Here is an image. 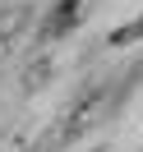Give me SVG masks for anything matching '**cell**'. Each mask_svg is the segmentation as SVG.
Segmentation results:
<instances>
[{
    "instance_id": "6da1fadb",
    "label": "cell",
    "mask_w": 143,
    "mask_h": 152,
    "mask_svg": "<svg viewBox=\"0 0 143 152\" xmlns=\"http://www.w3.org/2000/svg\"><path fill=\"white\" fill-rule=\"evenodd\" d=\"M83 10H88V0H56V10H51V19H46V37L69 32L78 19H83Z\"/></svg>"
},
{
    "instance_id": "7a4b0ae2",
    "label": "cell",
    "mask_w": 143,
    "mask_h": 152,
    "mask_svg": "<svg viewBox=\"0 0 143 152\" xmlns=\"http://www.w3.org/2000/svg\"><path fill=\"white\" fill-rule=\"evenodd\" d=\"M102 102H106V92H92V97H88V102H83V106L74 111V120L65 124V134H83L88 124L97 120V111H102Z\"/></svg>"
},
{
    "instance_id": "3957f363",
    "label": "cell",
    "mask_w": 143,
    "mask_h": 152,
    "mask_svg": "<svg viewBox=\"0 0 143 152\" xmlns=\"http://www.w3.org/2000/svg\"><path fill=\"white\" fill-rule=\"evenodd\" d=\"M134 37H143V14H139V19H129L125 28H115V32H111V46H129Z\"/></svg>"
}]
</instances>
